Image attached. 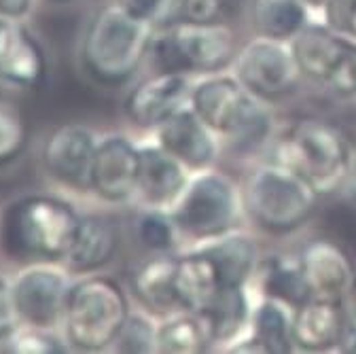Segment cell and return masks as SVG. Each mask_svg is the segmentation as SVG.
I'll use <instances>...</instances> for the list:
<instances>
[{
  "mask_svg": "<svg viewBox=\"0 0 356 354\" xmlns=\"http://www.w3.org/2000/svg\"><path fill=\"white\" fill-rule=\"evenodd\" d=\"M153 38L151 22L134 17L117 3H111L94 13L83 32L81 66L98 85H125L151 56Z\"/></svg>",
  "mask_w": 356,
  "mask_h": 354,
  "instance_id": "obj_1",
  "label": "cell"
},
{
  "mask_svg": "<svg viewBox=\"0 0 356 354\" xmlns=\"http://www.w3.org/2000/svg\"><path fill=\"white\" fill-rule=\"evenodd\" d=\"M81 214L58 195H22L0 212V250L11 259L64 261Z\"/></svg>",
  "mask_w": 356,
  "mask_h": 354,
  "instance_id": "obj_2",
  "label": "cell"
},
{
  "mask_svg": "<svg viewBox=\"0 0 356 354\" xmlns=\"http://www.w3.org/2000/svg\"><path fill=\"white\" fill-rule=\"evenodd\" d=\"M189 106L218 138L240 149H252L272 136L267 100L252 94L236 74L212 72L197 79Z\"/></svg>",
  "mask_w": 356,
  "mask_h": 354,
  "instance_id": "obj_3",
  "label": "cell"
},
{
  "mask_svg": "<svg viewBox=\"0 0 356 354\" xmlns=\"http://www.w3.org/2000/svg\"><path fill=\"white\" fill-rule=\"evenodd\" d=\"M352 159L354 151L343 129L318 117L291 123L274 145V161L297 172L318 195L343 187Z\"/></svg>",
  "mask_w": 356,
  "mask_h": 354,
  "instance_id": "obj_4",
  "label": "cell"
},
{
  "mask_svg": "<svg viewBox=\"0 0 356 354\" xmlns=\"http://www.w3.org/2000/svg\"><path fill=\"white\" fill-rule=\"evenodd\" d=\"M123 287L102 274H87L72 282L64 309V339L79 352H102L113 348L129 316Z\"/></svg>",
  "mask_w": 356,
  "mask_h": 354,
  "instance_id": "obj_5",
  "label": "cell"
},
{
  "mask_svg": "<svg viewBox=\"0 0 356 354\" xmlns=\"http://www.w3.org/2000/svg\"><path fill=\"white\" fill-rule=\"evenodd\" d=\"M244 210L267 234H291L312 218L318 191L305 179L278 161L254 168L242 189Z\"/></svg>",
  "mask_w": 356,
  "mask_h": 354,
  "instance_id": "obj_6",
  "label": "cell"
},
{
  "mask_svg": "<svg viewBox=\"0 0 356 354\" xmlns=\"http://www.w3.org/2000/svg\"><path fill=\"white\" fill-rule=\"evenodd\" d=\"M236 36L222 22H172L151 45L157 70L183 74L222 72L236 60Z\"/></svg>",
  "mask_w": 356,
  "mask_h": 354,
  "instance_id": "obj_7",
  "label": "cell"
},
{
  "mask_svg": "<svg viewBox=\"0 0 356 354\" xmlns=\"http://www.w3.org/2000/svg\"><path fill=\"white\" fill-rule=\"evenodd\" d=\"M242 208V191L236 183L227 174L208 168L191 174L189 185L170 212L181 236L206 242L236 230Z\"/></svg>",
  "mask_w": 356,
  "mask_h": 354,
  "instance_id": "obj_8",
  "label": "cell"
},
{
  "mask_svg": "<svg viewBox=\"0 0 356 354\" xmlns=\"http://www.w3.org/2000/svg\"><path fill=\"white\" fill-rule=\"evenodd\" d=\"M232 66L234 74L263 100L293 94L303 79L291 42L263 34H257L238 49Z\"/></svg>",
  "mask_w": 356,
  "mask_h": 354,
  "instance_id": "obj_9",
  "label": "cell"
},
{
  "mask_svg": "<svg viewBox=\"0 0 356 354\" xmlns=\"http://www.w3.org/2000/svg\"><path fill=\"white\" fill-rule=\"evenodd\" d=\"M68 270L58 268L51 261H34L11 280L15 312L22 325L58 329L64 321L68 301Z\"/></svg>",
  "mask_w": 356,
  "mask_h": 354,
  "instance_id": "obj_10",
  "label": "cell"
},
{
  "mask_svg": "<svg viewBox=\"0 0 356 354\" xmlns=\"http://www.w3.org/2000/svg\"><path fill=\"white\" fill-rule=\"evenodd\" d=\"M140 147L123 134L98 140L89 172V191L106 204H125L138 195Z\"/></svg>",
  "mask_w": 356,
  "mask_h": 354,
  "instance_id": "obj_11",
  "label": "cell"
},
{
  "mask_svg": "<svg viewBox=\"0 0 356 354\" xmlns=\"http://www.w3.org/2000/svg\"><path fill=\"white\" fill-rule=\"evenodd\" d=\"M193 81L189 74L155 70L151 77L134 85L125 96L123 111L131 125L155 131L172 115L189 106Z\"/></svg>",
  "mask_w": 356,
  "mask_h": 354,
  "instance_id": "obj_12",
  "label": "cell"
},
{
  "mask_svg": "<svg viewBox=\"0 0 356 354\" xmlns=\"http://www.w3.org/2000/svg\"><path fill=\"white\" fill-rule=\"evenodd\" d=\"M98 138L89 127L66 123L47 134L40 149V161L58 183L89 191V172L96 155Z\"/></svg>",
  "mask_w": 356,
  "mask_h": 354,
  "instance_id": "obj_13",
  "label": "cell"
},
{
  "mask_svg": "<svg viewBox=\"0 0 356 354\" xmlns=\"http://www.w3.org/2000/svg\"><path fill=\"white\" fill-rule=\"evenodd\" d=\"M47 56L38 38L15 19L0 17V81L38 90L47 81Z\"/></svg>",
  "mask_w": 356,
  "mask_h": 354,
  "instance_id": "obj_14",
  "label": "cell"
},
{
  "mask_svg": "<svg viewBox=\"0 0 356 354\" xmlns=\"http://www.w3.org/2000/svg\"><path fill=\"white\" fill-rule=\"evenodd\" d=\"M155 143L174 155L191 174L208 170L218 155V136L185 106L155 129Z\"/></svg>",
  "mask_w": 356,
  "mask_h": 354,
  "instance_id": "obj_15",
  "label": "cell"
},
{
  "mask_svg": "<svg viewBox=\"0 0 356 354\" xmlns=\"http://www.w3.org/2000/svg\"><path fill=\"white\" fill-rule=\"evenodd\" d=\"M289 42L303 77L329 87L352 45V36L333 30L327 22H312Z\"/></svg>",
  "mask_w": 356,
  "mask_h": 354,
  "instance_id": "obj_16",
  "label": "cell"
},
{
  "mask_svg": "<svg viewBox=\"0 0 356 354\" xmlns=\"http://www.w3.org/2000/svg\"><path fill=\"white\" fill-rule=\"evenodd\" d=\"M189 181L191 172L163 147L157 143L140 147L138 198L147 208L172 210Z\"/></svg>",
  "mask_w": 356,
  "mask_h": 354,
  "instance_id": "obj_17",
  "label": "cell"
},
{
  "mask_svg": "<svg viewBox=\"0 0 356 354\" xmlns=\"http://www.w3.org/2000/svg\"><path fill=\"white\" fill-rule=\"evenodd\" d=\"M299 263L309 284L312 297L341 301V297L350 291L354 280L352 265L335 242L325 238L307 242L299 255Z\"/></svg>",
  "mask_w": 356,
  "mask_h": 354,
  "instance_id": "obj_18",
  "label": "cell"
},
{
  "mask_svg": "<svg viewBox=\"0 0 356 354\" xmlns=\"http://www.w3.org/2000/svg\"><path fill=\"white\" fill-rule=\"evenodd\" d=\"M119 250V230L100 214H81L74 240L64 257L70 274L87 276L100 272Z\"/></svg>",
  "mask_w": 356,
  "mask_h": 354,
  "instance_id": "obj_19",
  "label": "cell"
},
{
  "mask_svg": "<svg viewBox=\"0 0 356 354\" xmlns=\"http://www.w3.org/2000/svg\"><path fill=\"white\" fill-rule=\"evenodd\" d=\"M346 319L341 301L312 297L293 312V341L305 352H327L337 348Z\"/></svg>",
  "mask_w": 356,
  "mask_h": 354,
  "instance_id": "obj_20",
  "label": "cell"
},
{
  "mask_svg": "<svg viewBox=\"0 0 356 354\" xmlns=\"http://www.w3.org/2000/svg\"><path fill=\"white\" fill-rule=\"evenodd\" d=\"M131 291L149 312L163 316L181 312L183 307L176 295V257L155 252L140 263L131 276Z\"/></svg>",
  "mask_w": 356,
  "mask_h": 354,
  "instance_id": "obj_21",
  "label": "cell"
},
{
  "mask_svg": "<svg viewBox=\"0 0 356 354\" xmlns=\"http://www.w3.org/2000/svg\"><path fill=\"white\" fill-rule=\"evenodd\" d=\"M252 303L248 287L222 284L212 301L200 312V319L206 325L210 344L232 346L250 325Z\"/></svg>",
  "mask_w": 356,
  "mask_h": 354,
  "instance_id": "obj_22",
  "label": "cell"
},
{
  "mask_svg": "<svg viewBox=\"0 0 356 354\" xmlns=\"http://www.w3.org/2000/svg\"><path fill=\"white\" fill-rule=\"evenodd\" d=\"M222 287L216 263L202 248L176 257V295L181 307L200 314Z\"/></svg>",
  "mask_w": 356,
  "mask_h": 354,
  "instance_id": "obj_23",
  "label": "cell"
},
{
  "mask_svg": "<svg viewBox=\"0 0 356 354\" xmlns=\"http://www.w3.org/2000/svg\"><path fill=\"white\" fill-rule=\"evenodd\" d=\"M197 248L208 252L212 261L216 263L222 284H236V287H248V282L254 278L257 265H259V248L257 242L238 230H232L218 238L200 242Z\"/></svg>",
  "mask_w": 356,
  "mask_h": 354,
  "instance_id": "obj_24",
  "label": "cell"
},
{
  "mask_svg": "<svg viewBox=\"0 0 356 354\" xmlns=\"http://www.w3.org/2000/svg\"><path fill=\"white\" fill-rule=\"evenodd\" d=\"M261 297H272L286 303L293 312L312 299L309 284L305 280L299 257L272 255L259 261L254 272Z\"/></svg>",
  "mask_w": 356,
  "mask_h": 354,
  "instance_id": "obj_25",
  "label": "cell"
},
{
  "mask_svg": "<svg viewBox=\"0 0 356 354\" xmlns=\"http://www.w3.org/2000/svg\"><path fill=\"white\" fill-rule=\"evenodd\" d=\"M265 354H286L295 350L293 341V309L272 297H261L252 305L250 325L246 329Z\"/></svg>",
  "mask_w": 356,
  "mask_h": 354,
  "instance_id": "obj_26",
  "label": "cell"
},
{
  "mask_svg": "<svg viewBox=\"0 0 356 354\" xmlns=\"http://www.w3.org/2000/svg\"><path fill=\"white\" fill-rule=\"evenodd\" d=\"M312 5L307 0H254L252 24L257 34L291 40L312 24Z\"/></svg>",
  "mask_w": 356,
  "mask_h": 354,
  "instance_id": "obj_27",
  "label": "cell"
},
{
  "mask_svg": "<svg viewBox=\"0 0 356 354\" xmlns=\"http://www.w3.org/2000/svg\"><path fill=\"white\" fill-rule=\"evenodd\" d=\"M208 346L212 344L206 325L195 312H172L157 325V352L161 354H200Z\"/></svg>",
  "mask_w": 356,
  "mask_h": 354,
  "instance_id": "obj_28",
  "label": "cell"
},
{
  "mask_svg": "<svg viewBox=\"0 0 356 354\" xmlns=\"http://www.w3.org/2000/svg\"><path fill=\"white\" fill-rule=\"evenodd\" d=\"M30 143V125L22 108L0 98V168L13 163Z\"/></svg>",
  "mask_w": 356,
  "mask_h": 354,
  "instance_id": "obj_29",
  "label": "cell"
},
{
  "mask_svg": "<svg viewBox=\"0 0 356 354\" xmlns=\"http://www.w3.org/2000/svg\"><path fill=\"white\" fill-rule=\"evenodd\" d=\"M136 236L151 252H170L181 236L176 220L165 208H147L136 220Z\"/></svg>",
  "mask_w": 356,
  "mask_h": 354,
  "instance_id": "obj_30",
  "label": "cell"
},
{
  "mask_svg": "<svg viewBox=\"0 0 356 354\" xmlns=\"http://www.w3.org/2000/svg\"><path fill=\"white\" fill-rule=\"evenodd\" d=\"M113 350L123 354L157 352V325L145 312H129L113 344Z\"/></svg>",
  "mask_w": 356,
  "mask_h": 354,
  "instance_id": "obj_31",
  "label": "cell"
},
{
  "mask_svg": "<svg viewBox=\"0 0 356 354\" xmlns=\"http://www.w3.org/2000/svg\"><path fill=\"white\" fill-rule=\"evenodd\" d=\"M7 348L17 354H64L68 341L56 333V329H40L22 325L7 341Z\"/></svg>",
  "mask_w": 356,
  "mask_h": 354,
  "instance_id": "obj_32",
  "label": "cell"
},
{
  "mask_svg": "<svg viewBox=\"0 0 356 354\" xmlns=\"http://www.w3.org/2000/svg\"><path fill=\"white\" fill-rule=\"evenodd\" d=\"M227 0H170L165 22H220Z\"/></svg>",
  "mask_w": 356,
  "mask_h": 354,
  "instance_id": "obj_33",
  "label": "cell"
},
{
  "mask_svg": "<svg viewBox=\"0 0 356 354\" xmlns=\"http://www.w3.org/2000/svg\"><path fill=\"white\" fill-rule=\"evenodd\" d=\"M19 327L22 323L15 312L11 280L0 274V341H7Z\"/></svg>",
  "mask_w": 356,
  "mask_h": 354,
  "instance_id": "obj_34",
  "label": "cell"
},
{
  "mask_svg": "<svg viewBox=\"0 0 356 354\" xmlns=\"http://www.w3.org/2000/svg\"><path fill=\"white\" fill-rule=\"evenodd\" d=\"M115 3L123 7L127 13H131L134 17L155 24L157 19L165 17L170 0H115Z\"/></svg>",
  "mask_w": 356,
  "mask_h": 354,
  "instance_id": "obj_35",
  "label": "cell"
},
{
  "mask_svg": "<svg viewBox=\"0 0 356 354\" xmlns=\"http://www.w3.org/2000/svg\"><path fill=\"white\" fill-rule=\"evenodd\" d=\"M34 5V0H0V17L5 19H24Z\"/></svg>",
  "mask_w": 356,
  "mask_h": 354,
  "instance_id": "obj_36",
  "label": "cell"
},
{
  "mask_svg": "<svg viewBox=\"0 0 356 354\" xmlns=\"http://www.w3.org/2000/svg\"><path fill=\"white\" fill-rule=\"evenodd\" d=\"M337 350L343 354H356V319L352 323H346L339 344H337Z\"/></svg>",
  "mask_w": 356,
  "mask_h": 354,
  "instance_id": "obj_37",
  "label": "cell"
},
{
  "mask_svg": "<svg viewBox=\"0 0 356 354\" xmlns=\"http://www.w3.org/2000/svg\"><path fill=\"white\" fill-rule=\"evenodd\" d=\"M356 9V0H331V5H329V17L333 19L331 24H335L343 13Z\"/></svg>",
  "mask_w": 356,
  "mask_h": 354,
  "instance_id": "obj_38",
  "label": "cell"
},
{
  "mask_svg": "<svg viewBox=\"0 0 356 354\" xmlns=\"http://www.w3.org/2000/svg\"><path fill=\"white\" fill-rule=\"evenodd\" d=\"M335 24H339V28L343 30V34H348V36H352L356 40V9L343 13Z\"/></svg>",
  "mask_w": 356,
  "mask_h": 354,
  "instance_id": "obj_39",
  "label": "cell"
},
{
  "mask_svg": "<svg viewBox=\"0 0 356 354\" xmlns=\"http://www.w3.org/2000/svg\"><path fill=\"white\" fill-rule=\"evenodd\" d=\"M343 189L348 193V198L356 204V155L352 159V166H350V172L346 176V183H343Z\"/></svg>",
  "mask_w": 356,
  "mask_h": 354,
  "instance_id": "obj_40",
  "label": "cell"
},
{
  "mask_svg": "<svg viewBox=\"0 0 356 354\" xmlns=\"http://www.w3.org/2000/svg\"><path fill=\"white\" fill-rule=\"evenodd\" d=\"M350 303H352V309H354V319H356V276H354V280H352V284H350Z\"/></svg>",
  "mask_w": 356,
  "mask_h": 354,
  "instance_id": "obj_41",
  "label": "cell"
},
{
  "mask_svg": "<svg viewBox=\"0 0 356 354\" xmlns=\"http://www.w3.org/2000/svg\"><path fill=\"white\" fill-rule=\"evenodd\" d=\"M44 3H49V5H68V3H74V0H44Z\"/></svg>",
  "mask_w": 356,
  "mask_h": 354,
  "instance_id": "obj_42",
  "label": "cell"
}]
</instances>
